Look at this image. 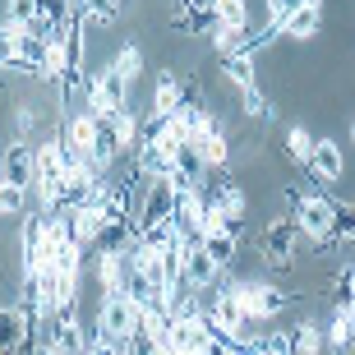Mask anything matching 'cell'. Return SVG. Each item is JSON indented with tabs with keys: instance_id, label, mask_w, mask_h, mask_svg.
<instances>
[{
	"instance_id": "obj_1",
	"label": "cell",
	"mask_w": 355,
	"mask_h": 355,
	"mask_svg": "<svg viewBox=\"0 0 355 355\" xmlns=\"http://www.w3.org/2000/svg\"><path fill=\"white\" fill-rule=\"evenodd\" d=\"M291 222L300 226V236L314 250H332L337 222H342V203L323 189H291Z\"/></svg>"
},
{
	"instance_id": "obj_2",
	"label": "cell",
	"mask_w": 355,
	"mask_h": 355,
	"mask_svg": "<svg viewBox=\"0 0 355 355\" xmlns=\"http://www.w3.org/2000/svg\"><path fill=\"white\" fill-rule=\"evenodd\" d=\"M231 282H236L240 309H245V318H250L254 328H268V323L282 318V309L295 300V295H286L277 282H263V277H231Z\"/></svg>"
},
{
	"instance_id": "obj_3",
	"label": "cell",
	"mask_w": 355,
	"mask_h": 355,
	"mask_svg": "<svg viewBox=\"0 0 355 355\" xmlns=\"http://www.w3.org/2000/svg\"><path fill=\"white\" fill-rule=\"evenodd\" d=\"M134 102V88L116 74V65L106 60V65H97L88 74V83H83V106L88 111H97V120H111L116 111H125V106Z\"/></svg>"
},
{
	"instance_id": "obj_4",
	"label": "cell",
	"mask_w": 355,
	"mask_h": 355,
	"mask_svg": "<svg viewBox=\"0 0 355 355\" xmlns=\"http://www.w3.org/2000/svg\"><path fill=\"white\" fill-rule=\"evenodd\" d=\"M92 332H102L111 342H134L139 337V323H134V295H97V309H92Z\"/></svg>"
},
{
	"instance_id": "obj_5",
	"label": "cell",
	"mask_w": 355,
	"mask_h": 355,
	"mask_svg": "<svg viewBox=\"0 0 355 355\" xmlns=\"http://www.w3.org/2000/svg\"><path fill=\"white\" fill-rule=\"evenodd\" d=\"M300 226L291 222V212L286 217H272L263 231V263L272 268V272H291L295 268V245H300Z\"/></svg>"
},
{
	"instance_id": "obj_6",
	"label": "cell",
	"mask_w": 355,
	"mask_h": 355,
	"mask_svg": "<svg viewBox=\"0 0 355 355\" xmlns=\"http://www.w3.org/2000/svg\"><path fill=\"white\" fill-rule=\"evenodd\" d=\"M60 139H65V148L74 153V157L92 162V153H97V144H102V120H97V111H88V106L69 111V116L60 120Z\"/></svg>"
},
{
	"instance_id": "obj_7",
	"label": "cell",
	"mask_w": 355,
	"mask_h": 355,
	"mask_svg": "<svg viewBox=\"0 0 355 355\" xmlns=\"http://www.w3.org/2000/svg\"><path fill=\"white\" fill-rule=\"evenodd\" d=\"M88 272H92L97 295H130V291H125V277H130L125 250H106V245H97L92 259H88Z\"/></svg>"
},
{
	"instance_id": "obj_8",
	"label": "cell",
	"mask_w": 355,
	"mask_h": 355,
	"mask_svg": "<svg viewBox=\"0 0 355 355\" xmlns=\"http://www.w3.org/2000/svg\"><path fill=\"white\" fill-rule=\"evenodd\" d=\"M0 175L24 184V189H33L37 184V144L24 139V134H14L10 144L0 148Z\"/></svg>"
},
{
	"instance_id": "obj_9",
	"label": "cell",
	"mask_w": 355,
	"mask_h": 355,
	"mask_svg": "<svg viewBox=\"0 0 355 355\" xmlns=\"http://www.w3.org/2000/svg\"><path fill=\"white\" fill-rule=\"evenodd\" d=\"M304 171H309V180H314V184H337L346 175V148L337 144V139H328V134L314 139V157H309Z\"/></svg>"
},
{
	"instance_id": "obj_10",
	"label": "cell",
	"mask_w": 355,
	"mask_h": 355,
	"mask_svg": "<svg viewBox=\"0 0 355 355\" xmlns=\"http://www.w3.org/2000/svg\"><path fill=\"white\" fill-rule=\"evenodd\" d=\"M222 277H226V268L217 263L198 240L184 245V286H189V291H208V286H217Z\"/></svg>"
},
{
	"instance_id": "obj_11",
	"label": "cell",
	"mask_w": 355,
	"mask_h": 355,
	"mask_svg": "<svg viewBox=\"0 0 355 355\" xmlns=\"http://www.w3.org/2000/svg\"><path fill=\"white\" fill-rule=\"evenodd\" d=\"M203 194H208V203L217 212H222L226 222H245V212H250V194H245V184L240 180H231V175H226V180H217V184H203Z\"/></svg>"
},
{
	"instance_id": "obj_12",
	"label": "cell",
	"mask_w": 355,
	"mask_h": 355,
	"mask_svg": "<svg viewBox=\"0 0 355 355\" xmlns=\"http://www.w3.org/2000/svg\"><path fill=\"white\" fill-rule=\"evenodd\" d=\"M198 245L217 259V263L231 272L236 268V259H240V245H245V226H236V222H226V226H217V231H208V236H198Z\"/></svg>"
},
{
	"instance_id": "obj_13",
	"label": "cell",
	"mask_w": 355,
	"mask_h": 355,
	"mask_svg": "<svg viewBox=\"0 0 355 355\" xmlns=\"http://www.w3.org/2000/svg\"><path fill=\"white\" fill-rule=\"evenodd\" d=\"M208 42H212V51H217V60H226V55H259L254 24H245V28H226V24H217V28L208 33Z\"/></svg>"
},
{
	"instance_id": "obj_14",
	"label": "cell",
	"mask_w": 355,
	"mask_h": 355,
	"mask_svg": "<svg viewBox=\"0 0 355 355\" xmlns=\"http://www.w3.org/2000/svg\"><path fill=\"white\" fill-rule=\"evenodd\" d=\"M189 102V83L175 74V69H162L157 83H153V97H148V111H157V116H171L175 106Z\"/></svg>"
},
{
	"instance_id": "obj_15",
	"label": "cell",
	"mask_w": 355,
	"mask_h": 355,
	"mask_svg": "<svg viewBox=\"0 0 355 355\" xmlns=\"http://www.w3.org/2000/svg\"><path fill=\"white\" fill-rule=\"evenodd\" d=\"M69 212V231H74V240H79L83 250H97V245H102V231H106V217L97 208H92V203H74V208H65Z\"/></svg>"
},
{
	"instance_id": "obj_16",
	"label": "cell",
	"mask_w": 355,
	"mask_h": 355,
	"mask_svg": "<svg viewBox=\"0 0 355 355\" xmlns=\"http://www.w3.org/2000/svg\"><path fill=\"white\" fill-rule=\"evenodd\" d=\"M323 332H328V351H332V355H351V351H355L351 300H337V304H332V318L323 323Z\"/></svg>"
},
{
	"instance_id": "obj_17",
	"label": "cell",
	"mask_w": 355,
	"mask_h": 355,
	"mask_svg": "<svg viewBox=\"0 0 355 355\" xmlns=\"http://www.w3.org/2000/svg\"><path fill=\"white\" fill-rule=\"evenodd\" d=\"M318 28H323V5L304 0L300 10H295L286 24H282V37H286V42H314V37H318Z\"/></svg>"
},
{
	"instance_id": "obj_18",
	"label": "cell",
	"mask_w": 355,
	"mask_h": 355,
	"mask_svg": "<svg viewBox=\"0 0 355 355\" xmlns=\"http://www.w3.org/2000/svg\"><path fill=\"white\" fill-rule=\"evenodd\" d=\"M291 351L295 355H323L328 351V332H323V323H318L314 314L295 318V328H291Z\"/></svg>"
},
{
	"instance_id": "obj_19",
	"label": "cell",
	"mask_w": 355,
	"mask_h": 355,
	"mask_svg": "<svg viewBox=\"0 0 355 355\" xmlns=\"http://www.w3.org/2000/svg\"><path fill=\"white\" fill-rule=\"evenodd\" d=\"M33 208V189H24V184H14L0 175V222H10V217H24V212Z\"/></svg>"
},
{
	"instance_id": "obj_20",
	"label": "cell",
	"mask_w": 355,
	"mask_h": 355,
	"mask_svg": "<svg viewBox=\"0 0 355 355\" xmlns=\"http://www.w3.org/2000/svg\"><path fill=\"white\" fill-rule=\"evenodd\" d=\"M222 79H226V88H236V92L254 88V83H259V74H254V55H226L222 60Z\"/></svg>"
},
{
	"instance_id": "obj_21",
	"label": "cell",
	"mask_w": 355,
	"mask_h": 355,
	"mask_svg": "<svg viewBox=\"0 0 355 355\" xmlns=\"http://www.w3.org/2000/svg\"><path fill=\"white\" fill-rule=\"evenodd\" d=\"M282 148H286V162L309 166V157H314V134H309V125H291L286 139H282Z\"/></svg>"
},
{
	"instance_id": "obj_22",
	"label": "cell",
	"mask_w": 355,
	"mask_h": 355,
	"mask_svg": "<svg viewBox=\"0 0 355 355\" xmlns=\"http://www.w3.org/2000/svg\"><path fill=\"white\" fill-rule=\"evenodd\" d=\"M111 65H116V74L130 83V88H139V79H144V51H139L134 42H125V46L111 55Z\"/></svg>"
},
{
	"instance_id": "obj_23",
	"label": "cell",
	"mask_w": 355,
	"mask_h": 355,
	"mask_svg": "<svg viewBox=\"0 0 355 355\" xmlns=\"http://www.w3.org/2000/svg\"><path fill=\"white\" fill-rule=\"evenodd\" d=\"M198 153H203V166H208V171H226V166H231V139H226L222 130L208 134V139L198 144Z\"/></svg>"
},
{
	"instance_id": "obj_24",
	"label": "cell",
	"mask_w": 355,
	"mask_h": 355,
	"mask_svg": "<svg viewBox=\"0 0 355 355\" xmlns=\"http://www.w3.org/2000/svg\"><path fill=\"white\" fill-rule=\"evenodd\" d=\"M240 97V116L245 120H272V97H268L263 88H259V83H254V88H245V92H236Z\"/></svg>"
},
{
	"instance_id": "obj_25",
	"label": "cell",
	"mask_w": 355,
	"mask_h": 355,
	"mask_svg": "<svg viewBox=\"0 0 355 355\" xmlns=\"http://www.w3.org/2000/svg\"><path fill=\"white\" fill-rule=\"evenodd\" d=\"M212 19L226 28H245L254 24V10H250V0H212Z\"/></svg>"
},
{
	"instance_id": "obj_26",
	"label": "cell",
	"mask_w": 355,
	"mask_h": 355,
	"mask_svg": "<svg viewBox=\"0 0 355 355\" xmlns=\"http://www.w3.org/2000/svg\"><path fill=\"white\" fill-rule=\"evenodd\" d=\"M300 5H304V0H263V24H272L277 33H282V24H286Z\"/></svg>"
},
{
	"instance_id": "obj_27",
	"label": "cell",
	"mask_w": 355,
	"mask_h": 355,
	"mask_svg": "<svg viewBox=\"0 0 355 355\" xmlns=\"http://www.w3.org/2000/svg\"><path fill=\"white\" fill-rule=\"evenodd\" d=\"M37 10H42V0H5V19H14V24H37Z\"/></svg>"
},
{
	"instance_id": "obj_28",
	"label": "cell",
	"mask_w": 355,
	"mask_h": 355,
	"mask_svg": "<svg viewBox=\"0 0 355 355\" xmlns=\"http://www.w3.org/2000/svg\"><path fill=\"white\" fill-rule=\"evenodd\" d=\"M33 130H37V106H33V102H19V106H14V134L33 139Z\"/></svg>"
},
{
	"instance_id": "obj_29",
	"label": "cell",
	"mask_w": 355,
	"mask_h": 355,
	"mask_svg": "<svg viewBox=\"0 0 355 355\" xmlns=\"http://www.w3.org/2000/svg\"><path fill=\"white\" fill-rule=\"evenodd\" d=\"M346 139H351V148H355V116H351V130H346Z\"/></svg>"
},
{
	"instance_id": "obj_30",
	"label": "cell",
	"mask_w": 355,
	"mask_h": 355,
	"mask_svg": "<svg viewBox=\"0 0 355 355\" xmlns=\"http://www.w3.org/2000/svg\"><path fill=\"white\" fill-rule=\"evenodd\" d=\"M175 355H208V351H175Z\"/></svg>"
},
{
	"instance_id": "obj_31",
	"label": "cell",
	"mask_w": 355,
	"mask_h": 355,
	"mask_svg": "<svg viewBox=\"0 0 355 355\" xmlns=\"http://www.w3.org/2000/svg\"><path fill=\"white\" fill-rule=\"evenodd\" d=\"M351 323H355V304H351Z\"/></svg>"
},
{
	"instance_id": "obj_32",
	"label": "cell",
	"mask_w": 355,
	"mask_h": 355,
	"mask_svg": "<svg viewBox=\"0 0 355 355\" xmlns=\"http://www.w3.org/2000/svg\"><path fill=\"white\" fill-rule=\"evenodd\" d=\"M351 208H355V198H351Z\"/></svg>"
}]
</instances>
